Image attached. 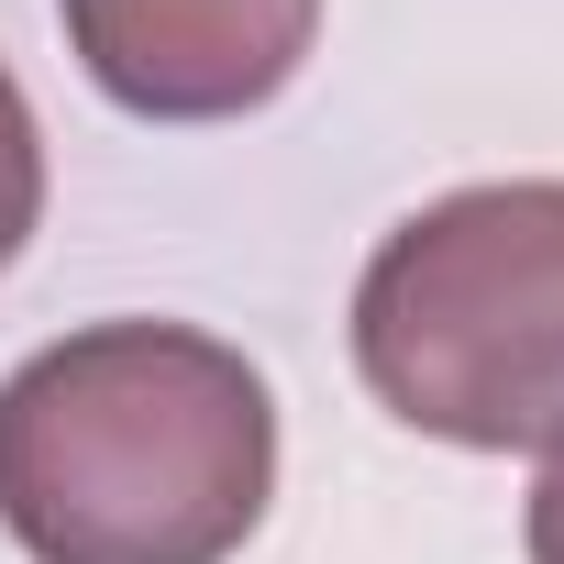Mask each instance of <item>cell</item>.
I'll use <instances>...</instances> for the list:
<instances>
[{"instance_id": "cell-2", "label": "cell", "mask_w": 564, "mask_h": 564, "mask_svg": "<svg viewBox=\"0 0 564 564\" xmlns=\"http://www.w3.org/2000/svg\"><path fill=\"white\" fill-rule=\"evenodd\" d=\"M355 366L432 443H564V177H487L410 210L355 276Z\"/></svg>"}, {"instance_id": "cell-4", "label": "cell", "mask_w": 564, "mask_h": 564, "mask_svg": "<svg viewBox=\"0 0 564 564\" xmlns=\"http://www.w3.org/2000/svg\"><path fill=\"white\" fill-rule=\"evenodd\" d=\"M34 221H45V133H34L23 78L0 67V265L34 243Z\"/></svg>"}, {"instance_id": "cell-5", "label": "cell", "mask_w": 564, "mask_h": 564, "mask_svg": "<svg viewBox=\"0 0 564 564\" xmlns=\"http://www.w3.org/2000/svg\"><path fill=\"white\" fill-rule=\"evenodd\" d=\"M531 564H564V443H553V465L531 487Z\"/></svg>"}, {"instance_id": "cell-3", "label": "cell", "mask_w": 564, "mask_h": 564, "mask_svg": "<svg viewBox=\"0 0 564 564\" xmlns=\"http://www.w3.org/2000/svg\"><path fill=\"white\" fill-rule=\"evenodd\" d=\"M56 23L133 122H243L300 78L322 0H56Z\"/></svg>"}, {"instance_id": "cell-1", "label": "cell", "mask_w": 564, "mask_h": 564, "mask_svg": "<svg viewBox=\"0 0 564 564\" xmlns=\"http://www.w3.org/2000/svg\"><path fill=\"white\" fill-rule=\"evenodd\" d=\"M265 498L276 399L188 322H89L0 388V531L34 564H232Z\"/></svg>"}]
</instances>
